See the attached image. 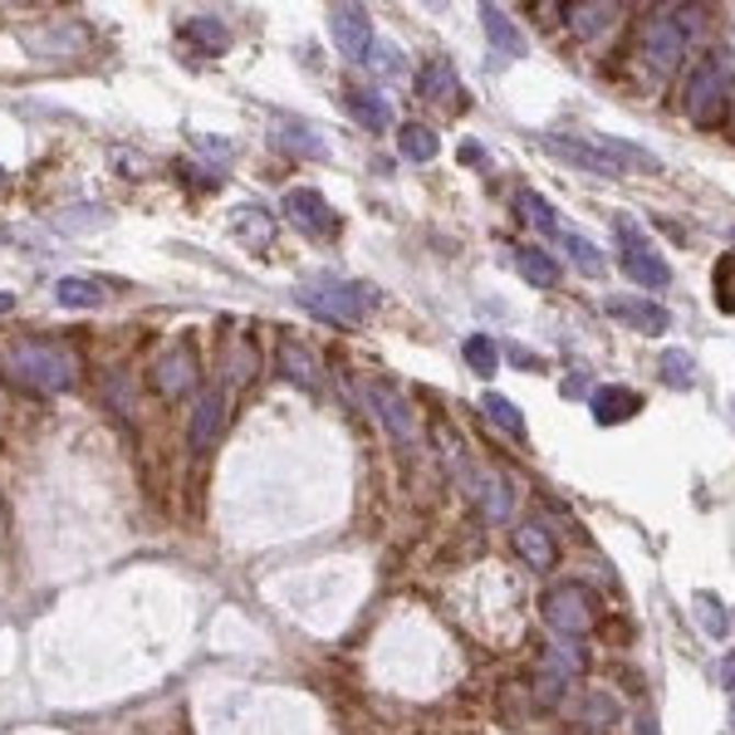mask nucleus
I'll use <instances>...</instances> for the list:
<instances>
[{"instance_id":"14","label":"nucleus","mask_w":735,"mask_h":735,"mask_svg":"<svg viewBox=\"0 0 735 735\" xmlns=\"http://www.w3.org/2000/svg\"><path fill=\"white\" fill-rule=\"evenodd\" d=\"M514 554L524 559V569H554V559H559V544H554V534L544 530L540 520H520L514 524Z\"/></svg>"},{"instance_id":"24","label":"nucleus","mask_w":735,"mask_h":735,"mask_svg":"<svg viewBox=\"0 0 735 735\" xmlns=\"http://www.w3.org/2000/svg\"><path fill=\"white\" fill-rule=\"evenodd\" d=\"M55 299L65 304V309H99L103 299H109V285L103 280H83V275H65L55 285Z\"/></svg>"},{"instance_id":"15","label":"nucleus","mask_w":735,"mask_h":735,"mask_svg":"<svg viewBox=\"0 0 735 735\" xmlns=\"http://www.w3.org/2000/svg\"><path fill=\"white\" fill-rule=\"evenodd\" d=\"M588 412H593L598 427H618V422L643 412V393H633V387H593Z\"/></svg>"},{"instance_id":"4","label":"nucleus","mask_w":735,"mask_h":735,"mask_svg":"<svg viewBox=\"0 0 735 735\" xmlns=\"http://www.w3.org/2000/svg\"><path fill=\"white\" fill-rule=\"evenodd\" d=\"M687 49H691V35L677 25L671 10H653V15L643 20V30H637V59H643V69L653 74L657 83L681 69Z\"/></svg>"},{"instance_id":"23","label":"nucleus","mask_w":735,"mask_h":735,"mask_svg":"<svg viewBox=\"0 0 735 735\" xmlns=\"http://www.w3.org/2000/svg\"><path fill=\"white\" fill-rule=\"evenodd\" d=\"M182 35L192 39V45H202V55H226V45H230V30L220 15H186Z\"/></svg>"},{"instance_id":"17","label":"nucleus","mask_w":735,"mask_h":735,"mask_svg":"<svg viewBox=\"0 0 735 735\" xmlns=\"http://www.w3.org/2000/svg\"><path fill=\"white\" fill-rule=\"evenodd\" d=\"M618 265H623V275H627V280H637L643 290H667V285H671V265L657 256L653 246L623 250V256H618Z\"/></svg>"},{"instance_id":"34","label":"nucleus","mask_w":735,"mask_h":735,"mask_svg":"<svg viewBox=\"0 0 735 735\" xmlns=\"http://www.w3.org/2000/svg\"><path fill=\"white\" fill-rule=\"evenodd\" d=\"M363 65L373 74H387V79H393V74H403V49H397L393 39H373V49H368Z\"/></svg>"},{"instance_id":"41","label":"nucleus","mask_w":735,"mask_h":735,"mask_svg":"<svg viewBox=\"0 0 735 735\" xmlns=\"http://www.w3.org/2000/svg\"><path fill=\"white\" fill-rule=\"evenodd\" d=\"M10 309H15V294H10V290H0V314H10Z\"/></svg>"},{"instance_id":"45","label":"nucleus","mask_w":735,"mask_h":735,"mask_svg":"<svg viewBox=\"0 0 735 735\" xmlns=\"http://www.w3.org/2000/svg\"><path fill=\"white\" fill-rule=\"evenodd\" d=\"M0 186H5V167H0Z\"/></svg>"},{"instance_id":"40","label":"nucleus","mask_w":735,"mask_h":735,"mask_svg":"<svg viewBox=\"0 0 735 735\" xmlns=\"http://www.w3.org/2000/svg\"><path fill=\"white\" fill-rule=\"evenodd\" d=\"M480 157H486V152H480L476 143H466V147H461V162H480Z\"/></svg>"},{"instance_id":"30","label":"nucleus","mask_w":735,"mask_h":735,"mask_svg":"<svg viewBox=\"0 0 735 735\" xmlns=\"http://www.w3.org/2000/svg\"><path fill=\"white\" fill-rule=\"evenodd\" d=\"M461 359L471 363V373L490 377L500 368V349H496V339H490V333H471V339L461 343Z\"/></svg>"},{"instance_id":"39","label":"nucleus","mask_w":735,"mask_h":735,"mask_svg":"<svg viewBox=\"0 0 735 735\" xmlns=\"http://www.w3.org/2000/svg\"><path fill=\"white\" fill-rule=\"evenodd\" d=\"M721 681H726V691L735 697V653H731L726 662H721Z\"/></svg>"},{"instance_id":"46","label":"nucleus","mask_w":735,"mask_h":735,"mask_svg":"<svg viewBox=\"0 0 735 735\" xmlns=\"http://www.w3.org/2000/svg\"><path fill=\"white\" fill-rule=\"evenodd\" d=\"M731 735H735V711H731Z\"/></svg>"},{"instance_id":"2","label":"nucleus","mask_w":735,"mask_h":735,"mask_svg":"<svg viewBox=\"0 0 735 735\" xmlns=\"http://www.w3.org/2000/svg\"><path fill=\"white\" fill-rule=\"evenodd\" d=\"M5 373L30 393H65V387H74L79 359L55 339H30L5 353Z\"/></svg>"},{"instance_id":"25","label":"nucleus","mask_w":735,"mask_h":735,"mask_svg":"<svg viewBox=\"0 0 735 735\" xmlns=\"http://www.w3.org/2000/svg\"><path fill=\"white\" fill-rule=\"evenodd\" d=\"M514 212H520L524 226L540 230V236H559V216H554V206L544 202L540 192H530V186H520V192H514Z\"/></svg>"},{"instance_id":"37","label":"nucleus","mask_w":735,"mask_h":735,"mask_svg":"<svg viewBox=\"0 0 735 735\" xmlns=\"http://www.w3.org/2000/svg\"><path fill=\"white\" fill-rule=\"evenodd\" d=\"M564 397H593V387H588V373L579 368V377H569V383H564Z\"/></svg>"},{"instance_id":"43","label":"nucleus","mask_w":735,"mask_h":735,"mask_svg":"<svg viewBox=\"0 0 735 735\" xmlns=\"http://www.w3.org/2000/svg\"><path fill=\"white\" fill-rule=\"evenodd\" d=\"M637 735H657V726H643V731H637Z\"/></svg>"},{"instance_id":"42","label":"nucleus","mask_w":735,"mask_h":735,"mask_svg":"<svg viewBox=\"0 0 735 735\" xmlns=\"http://www.w3.org/2000/svg\"><path fill=\"white\" fill-rule=\"evenodd\" d=\"M721 309H735V290H731V294H721Z\"/></svg>"},{"instance_id":"13","label":"nucleus","mask_w":735,"mask_h":735,"mask_svg":"<svg viewBox=\"0 0 735 735\" xmlns=\"http://www.w3.org/2000/svg\"><path fill=\"white\" fill-rule=\"evenodd\" d=\"M417 93H422L427 103H441V109H451V103H461V109H466V89H461L451 59H427L422 74H417Z\"/></svg>"},{"instance_id":"27","label":"nucleus","mask_w":735,"mask_h":735,"mask_svg":"<svg viewBox=\"0 0 735 735\" xmlns=\"http://www.w3.org/2000/svg\"><path fill=\"white\" fill-rule=\"evenodd\" d=\"M397 152H403L407 162H432L441 152V143L427 123H403V128H397Z\"/></svg>"},{"instance_id":"1","label":"nucleus","mask_w":735,"mask_h":735,"mask_svg":"<svg viewBox=\"0 0 735 735\" xmlns=\"http://www.w3.org/2000/svg\"><path fill=\"white\" fill-rule=\"evenodd\" d=\"M294 299L304 304L309 314H319V319L329 324H363L368 314L383 304V294L377 285H368V280H343V275H309L299 285Z\"/></svg>"},{"instance_id":"44","label":"nucleus","mask_w":735,"mask_h":735,"mask_svg":"<svg viewBox=\"0 0 735 735\" xmlns=\"http://www.w3.org/2000/svg\"><path fill=\"white\" fill-rule=\"evenodd\" d=\"M731 422H735V393H731Z\"/></svg>"},{"instance_id":"21","label":"nucleus","mask_w":735,"mask_h":735,"mask_svg":"<svg viewBox=\"0 0 735 735\" xmlns=\"http://www.w3.org/2000/svg\"><path fill=\"white\" fill-rule=\"evenodd\" d=\"M514 270H520L534 290H554V285H559V260H554L550 250H540V246H520V250H514Z\"/></svg>"},{"instance_id":"3","label":"nucleus","mask_w":735,"mask_h":735,"mask_svg":"<svg viewBox=\"0 0 735 735\" xmlns=\"http://www.w3.org/2000/svg\"><path fill=\"white\" fill-rule=\"evenodd\" d=\"M726 109H735V65L726 49H711V55L697 59L687 79V118L701 123V128H716Z\"/></svg>"},{"instance_id":"16","label":"nucleus","mask_w":735,"mask_h":735,"mask_svg":"<svg viewBox=\"0 0 735 735\" xmlns=\"http://www.w3.org/2000/svg\"><path fill=\"white\" fill-rule=\"evenodd\" d=\"M466 496L486 510V520H510V510H514L510 486L500 476H490V471H466Z\"/></svg>"},{"instance_id":"26","label":"nucleus","mask_w":735,"mask_h":735,"mask_svg":"<svg viewBox=\"0 0 735 735\" xmlns=\"http://www.w3.org/2000/svg\"><path fill=\"white\" fill-rule=\"evenodd\" d=\"M657 377L667 387H677V393H687V387H697V359H691L687 349H662L657 353Z\"/></svg>"},{"instance_id":"33","label":"nucleus","mask_w":735,"mask_h":735,"mask_svg":"<svg viewBox=\"0 0 735 735\" xmlns=\"http://www.w3.org/2000/svg\"><path fill=\"white\" fill-rule=\"evenodd\" d=\"M559 246L569 250V260L584 270V275H603V256H598V246L593 240H584V236H574V230H559Z\"/></svg>"},{"instance_id":"5","label":"nucleus","mask_w":735,"mask_h":735,"mask_svg":"<svg viewBox=\"0 0 735 735\" xmlns=\"http://www.w3.org/2000/svg\"><path fill=\"white\" fill-rule=\"evenodd\" d=\"M540 613H544V623L554 627V637H579L593 627V603H588V593L579 584H554V588H544V598H540Z\"/></svg>"},{"instance_id":"32","label":"nucleus","mask_w":735,"mask_h":735,"mask_svg":"<svg viewBox=\"0 0 735 735\" xmlns=\"http://www.w3.org/2000/svg\"><path fill=\"white\" fill-rule=\"evenodd\" d=\"M544 647H550L544 662H550V667H559L564 677H579V671L588 667V653L574 643V637H554V643H544Z\"/></svg>"},{"instance_id":"29","label":"nucleus","mask_w":735,"mask_h":735,"mask_svg":"<svg viewBox=\"0 0 735 735\" xmlns=\"http://www.w3.org/2000/svg\"><path fill=\"white\" fill-rule=\"evenodd\" d=\"M280 133H285V147H290V152H304V157H329V143L319 138V128H314V123L285 118V123H280Z\"/></svg>"},{"instance_id":"11","label":"nucleus","mask_w":735,"mask_h":735,"mask_svg":"<svg viewBox=\"0 0 735 735\" xmlns=\"http://www.w3.org/2000/svg\"><path fill=\"white\" fill-rule=\"evenodd\" d=\"M363 397H368V407H373L377 422H383L397 441H407V446H412V441H417V417H412V407H407L387 383H368Z\"/></svg>"},{"instance_id":"19","label":"nucleus","mask_w":735,"mask_h":735,"mask_svg":"<svg viewBox=\"0 0 735 735\" xmlns=\"http://www.w3.org/2000/svg\"><path fill=\"white\" fill-rule=\"evenodd\" d=\"M343 109H349L368 133H387V128H393V103H387L383 93H373V89H349V93H343Z\"/></svg>"},{"instance_id":"38","label":"nucleus","mask_w":735,"mask_h":735,"mask_svg":"<svg viewBox=\"0 0 735 735\" xmlns=\"http://www.w3.org/2000/svg\"><path fill=\"white\" fill-rule=\"evenodd\" d=\"M506 353H510V363H520V368H540V359H534L530 349H520V343H506Z\"/></svg>"},{"instance_id":"35","label":"nucleus","mask_w":735,"mask_h":735,"mask_svg":"<svg viewBox=\"0 0 735 735\" xmlns=\"http://www.w3.org/2000/svg\"><path fill=\"white\" fill-rule=\"evenodd\" d=\"M697 618L706 623L711 637H726L731 633V618H726V608H721L716 593H697Z\"/></svg>"},{"instance_id":"22","label":"nucleus","mask_w":735,"mask_h":735,"mask_svg":"<svg viewBox=\"0 0 735 735\" xmlns=\"http://www.w3.org/2000/svg\"><path fill=\"white\" fill-rule=\"evenodd\" d=\"M275 363H280V373H285L294 387H314V383H319V363H314V353L304 349V343H294V339H280V353H275Z\"/></svg>"},{"instance_id":"28","label":"nucleus","mask_w":735,"mask_h":735,"mask_svg":"<svg viewBox=\"0 0 735 735\" xmlns=\"http://www.w3.org/2000/svg\"><path fill=\"white\" fill-rule=\"evenodd\" d=\"M480 412H486V422L500 427V432H506L510 441H524V417H520V407H514L510 397L486 393V397H480Z\"/></svg>"},{"instance_id":"8","label":"nucleus","mask_w":735,"mask_h":735,"mask_svg":"<svg viewBox=\"0 0 735 735\" xmlns=\"http://www.w3.org/2000/svg\"><path fill=\"white\" fill-rule=\"evenodd\" d=\"M544 152H554L559 162H569V167H579V172H588V177H603V182H613V177H627L623 167L613 162V157L598 147V138H564V133H550L544 138Z\"/></svg>"},{"instance_id":"36","label":"nucleus","mask_w":735,"mask_h":735,"mask_svg":"<svg viewBox=\"0 0 735 735\" xmlns=\"http://www.w3.org/2000/svg\"><path fill=\"white\" fill-rule=\"evenodd\" d=\"M192 147H196L202 157H212V162H230V152H236V147H230L226 138H216V133H196Z\"/></svg>"},{"instance_id":"9","label":"nucleus","mask_w":735,"mask_h":735,"mask_svg":"<svg viewBox=\"0 0 735 735\" xmlns=\"http://www.w3.org/2000/svg\"><path fill=\"white\" fill-rule=\"evenodd\" d=\"M152 383H157V393L172 397V403H177V397H186V393H196L202 373H196V349H192V343H172V349L152 363Z\"/></svg>"},{"instance_id":"12","label":"nucleus","mask_w":735,"mask_h":735,"mask_svg":"<svg viewBox=\"0 0 735 735\" xmlns=\"http://www.w3.org/2000/svg\"><path fill=\"white\" fill-rule=\"evenodd\" d=\"M603 309L613 314L618 324L637 329V333H667V329H671V314L662 309L657 299H633V294H613V299H603Z\"/></svg>"},{"instance_id":"10","label":"nucleus","mask_w":735,"mask_h":735,"mask_svg":"<svg viewBox=\"0 0 735 735\" xmlns=\"http://www.w3.org/2000/svg\"><path fill=\"white\" fill-rule=\"evenodd\" d=\"M329 35H333L343 59H368V49H373V20H368L363 5H333Z\"/></svg>"},{"instance_id":"7","label":"nucleus","mask_w":735,"mask_h":735,"mask_svg":"<svg viewBox=\"0 0 735 735\" xmlns=\"http://www.w3.org/2000/svg\"><path fill=\"white\" fill-rule=\"evenodd\" d=\"M226 417H230V393L226 387H202V397H196L192 407V422H186V441H192V451H212L220 432H226Z\"/></svg>"},{"instance_id":"18","label":"nucleus","mask_w":735,"mask_h":735,"mask_svg":"<svg viewBox=\"0 0 735 735\" xmlns=\"http://www.w3.org/2000/svg\"><path fill=\"white\" fill-rule=\"evenodd\" d=\"M230 236L250 250H265L270 240H275V216H270L265 206H236V212H230Z\"/></svg>"},{"instance_id":"31","label":"nucleus","mask_w":735,"mask_h":735,"mask_svg":"<svg viewBox=\"0 0 735 735\" xmlns=\"http://www.w3.org/2000/svg\"><path fill=\"white\" fill-rule=\"evenodd\" d=\"M564 15H569V25L579 30V35H598V30H608L618 20V5H564Z\"/></svg>"},{"instance_id":"20","label":"nucleus","mask_w":735,"mask_h":735,"mask_svg":"<svg viewBox=\"0 0 735 735\" xmlns=\"http://www.w3.org/2000/svg\"><path fill=\"white\" fill-rule=\"evenodd\" d=\"M480 25H486V39L500 49L506 59H524V35L514 30V20L500 5H480Z\"/></svg>"},{"instance_id":"6","label":"nucleus","mask_w":735,"mask_h":735,"mask_svg":"<svg viewBox=\"0 0 735 735\" xmlns=\"http://www.w3.org/2000/svg\"><path fill=\"white\" fill-rule=\"evenodd\" d=\"M285 216H290L294 230H304V236H314V240H333L343 230V216L333 212L314 186H294V192H285Z\"/></svg>"}]
</instances>
